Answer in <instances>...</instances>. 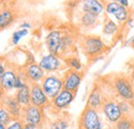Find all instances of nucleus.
Returning <instances> with one entry per match:
<instances>
[{"label": "nucleus", "mask_w": 134, "mask_h": 129, "mask_svg": "<svg viewBox=\"0 0 134 129\" xmlns=\"http://www.w3.org/2000/svg\"><path fill=\"white\" fill-rule=\"evenodd\" d=\"M81 83H82V73L76 70L69 69L65 72L63 78V89L67 91L75 92L80 87Z\"/></svg>", "instance_id": "obj_7"}, {"label": "nucleus", "mask_w": 134, "mask_h": 129, "mask_svg": "<svg viewBox=\"0 0 134 129\" xmlns=\"http://www.w3.org/2000/svg\"><path fill=\"white\" fill-rule=\"evenodd\" d=\"M62 38H63V35L59 30H53L47 35L46 45H47V48L49 50L50 54L56 55V56L60 55Z\"/></svg>", "instance_id": "obj_6"}, {"label": "nucleus", "mask_w": 134, "mask_h": 129, "mask_svg": "<svg viewBox=\"0 0 134 129\" xmlns=\"http://www.w3.org/2000/svg\"><path fill=\"white\" fill-rule=\"evenodd\" d=\"M97 20H98L97 17L94 15L83 13V15L81 16V25L86 28H92L93 26L96 25Z\"/></svg>", "instance_id": "obj_20"}, {"label": "nucleus", "mask_w": 134, "mask_h": 129, "mask_svg": "<svg viewBox=\"0 0 134 129\" xmlns=\"http://www.w3.org/2000/svg\"><path fill=\"white\" fill-rule=\"evenodd\" d=\"M16 98L18 102L22 106H28L31 104V92H30V86L26 84L23 88L19 89L16 93Z\"/></svg>", "instance_id": "obj_18"}, {"label": "nucleus", "mask_w": 134, "mask_h": 129, "mask_svg": "<svg viewBox=\"0 0 134 129\" xmlns=\"http://www.w3.org/2000/svg\"><path fill=\"white\" fill-rule=\"evenodd\" d=\"M2 106H4L9 113L12 114L13 117L19 118L22 116V105L18 102L17 98L14 96H5L2 97V102H1Z\"/></svg>", "instance_id": "obj_14"}, {"label": "nucleus", "mask_w": 134, "mask_h": 129, "mask_svg": "<svg viewBox=\"0 0 134 129\" xmlns=\"http://www.w3.org/2000/svg\"><path fill=\"white\" fill-rule=\"evenodd\" d=\"M6 129H24V125L21 121L19 120H14L13 122H10L7 126Z\"/></svg>", "instance_id": "obj_28"}, {"label": "nucleus", "mask_w": 134, "mask_h": 129, "mask_svg": "<svg viewBox=\"0 0 134 129\" xmlns=\"http://www.w3.org/2000/svg\"><path fill=\"white\" fill-rule=\"evenodd\" d=\"M17 79H18V76L16 74V72H14L13 70H6L2 76H0L1 88L3 90H12V89H15Z\"/></svg>", "instance_id": "obj_17"}, {"label": "nucleus", "mask_w": 134, "mask_h": 129, "mask_svg": "<svg viewBox=\"0 0 134 129\" xmlns=\"http://www.w3.org/2000/svg\"><path fill=\"white\" fill-rule=\"evenodd\" d=\"M23 120L25 121V124H31L34 126H39L42 123L43 120V114L41 111V108L35 106V105H28L23 109L22 112Z\"/></svg>", "instance_id": "obj_4"}, {"label": "nucleus", "mask_w": 134, "mask_h": 129, "mask_svg": "<svg viewBox=\"0 0 134 129\" xmlns=\"http://www.w3.org/2000/svg\"><path fill=\"white\" fill-rule=\"evenodd\" d=\"M65 63L66 65L72 70H76V71H80L82 70L83 68V65L81 63L80 59L76 58V57H68L65 59Z\"/></svg>", "instance_id": "obj_21"}, {"label": "nucleus", "mask_w": 134, "mask_h": 129, "mask_svg": "<svg viewBox=\"0 0 134 129\" xmlns=\"http://www.w3.org/2000/svg\"><path fill=\"white\" fill-rule=\"evenodd\" d=\"M72 46H73V39H72V37L70 35H63L60 55H63V53H66V51L70 50Z\"/></svg>", "instance_id": "obj_24"}, {"label": "nucleus", "mask_w": 134, "mask_h": 129, "mask_svg": "<svg viewBox=\"0 0 134 129\" xmlns=\"http://www.w3.org/2000/svg\"><path fill=\"white\" fill-rule=\"evenodd\" d=\"M30 92H31V104L32 105L42 108L49 103L50 98L46 95V93L43 92L39 84H31Z\"/></svg>", "instance_id": "obj_9"}, {"label": "nucleus", "mask_w": 134, "mask_h": 129, "mask_svg": "<svg viewBox=\"0 0 134 129\" xmlns=\"http://www.w3.org/2000/svg\"><path fill=\"white\" fill-rule=\"evenodd\" d=\"M74 95L75 93L74 92H71V91H67V90H62L59 95L53 99V105L54 108H56L57 110H63L67 108L74 99Z\"/></svg>", "instance_id": "obj_13"}, {"label": "nucleus", "mask_w": 134, "mask_h": 129, "mask_svg": "<svg viewBox=\"0 0 134 129\" xmlns=\"http://www.w3.org/2000/svg\"><path fill=\"white\" fill-rule=\"evenodd\" d=\"M130 42H131L132 45H134V35H133V37H132V38L130 39Z\"/></svg>", "instance_id": "obj_36"}, {"label": "nucleus", "mask_w": 134, "mask_h": 129, "mask_svg": "<svg viewBox=\"0 0 134 129\" xmlns=\"http://www.w3.org/2000/svg\"><path fill=\"white\" fill-rule=\"evenodd\" d=\"M103 99H102V95L99 90V88L97 86H94L93 89L90 92V95L88 97V101H87V106L94 109V110H98L103 106Z\"/></svg>", "instance_id": "obj_15"}, {"label": "nucleus", "mask_w": 134, "mask_h": 129, "mask_svg": "<svg viewBox=\"0 0 134 129\" xmlns=\"http://www.w3.org/2000/svg\"><path fill=\"white\" fill-rule=\"evenodd\" d=\"M12 114L9 113L4 106L1 105V109H0V124L2 125H8L10 122H13V118H12Z\"/></svg>", "instance_id": "obj_23"}, {"label": "nucleus", "mask_w": 134, "mask_h": 129, "mask_svg": "<svg viewBox=\"0 0 134 129\" xmlns=\"http://www.w3.org/2000/svg\"><path fill=\"white\" fill-rule=\"evenodd\" d=\"M102 111L107 118V120L111 123H117L119 120L122 119L123 112L121 110L120 103H118L114 100H108L103 103Z\"/></svg>", "instance_id": "obj_5"}, {"label": "nucleus", "mask_w": 134, "mask_h": 129, "mask_svg": "<svg viewBox=\"0 0 134 129\" xmlns=\"http://www.w3.org/2000/svg\"><path fill=\"white\" fill-rule=\"evenodd\" d=\"M43 92L50 99H54L63 90V80L57 76H48L40 84Z\"/></svg>", "instance_id": "obj_1"}, {"label": "nucleus", "mask_w": 134, "mask_h": 129, "mask_svg": "<svg viewBox=\"0 0 134 129\" xmlns=\"http://www.w3.org/2000/svg\"><path fill=\"white\" fill-rule=\"evenodd\" d=\"M120 106H121V110H122V112L123 114L125 113H128L130 110V106H129V103L128 102H126V101H123L122 103H120Z\"/></svg>", "instance_id": "obj_29"}, {"label": "nucleus", "mask_w": 134, "mask_h": 129, "mask_svg": "<svg viewBox=\"0 0 134 129\" xmlns=\"http://www.w3.org/2000/svg\"><path fill=\"white\" fill-rule=\"evenodd\" d=\"M107 129H116V128H114V127H108Z\"/></svg>", "instance_id": "obj_37"}, {"label": "nucleus", "mask_w": 134, "mask_h": 129, "mask_svg": "<svg viewBox=\"0 0 134 129\" xmlns=\"http://www.w3.org/2000/svg\"><path fill=\"white\" fill-rule=\"evenodd\" d=\"M132 127L133 123L128 117H122V119L116 123V129H132Z\"/></svg>", "instance_id": "obj_25"}, {"label": "nucleus", "mask_w": 134, "mask_h": 129, "mask_svg": "<svg viewBox=\"0 0 134 129\" xmlns=\"http://www.w3.org/2000/svg\"><path fill=\"white\" fill-rule=\"evenodd\" d=\"M83 51L89 57L98 56L104 50L105 46L100 37L98 36H87L83 40Z\"/></svg>", "instance_id": "obj_3"}, {"label": "nucleus", "mask_w": 134, "mask_h": 129, "mask_svg": "<svg viewBox=\"0 0 134 129\" xmlns=\"http://www.w3.org/2000/svg\"><path fill=\"white\" fill-rule=\"evenodd\" d=\"M127 25H128V27H132L133 26V19H129L127 21Z\"/></svg>", "instance_id": "obj_33"}, {"label": "nucleus", "mask_w": 134, "mask_h": 129, "mask_svg": "<svg viewBox=\"0 0 134 129\" xmlns=\"http://www.w3.org/2000/svg\"><path fill=\"white\" fill-rule=\"evenodd\" d=\"M105 12L109 15L116 17L119 22L124 23L126 21H128V10L126 7L122 6L121 4H119L117 1H111V2H107L105 5Z\"/></svg>", "instance_id": "obj_10"}, {"label": "nucleus", "mask_w": 134, "mask_h": 129, "mask_svg": "<svg viewBox=\"0 0 134 129\" xmlns=\"http://www.w3.org/2000/svg\"><path fill=\"white\" fill-rule=\"evenodd\" d=\"M21 29H29V28H31V24L30 23H28V22H25V23H22L21 24Z\"/></svg>", "instance_id": "obj_30"}, {"label": "nucleus", "mask_w": 134, "mask_h": 129, "mask_svg": "<svg viewBox=\"0 0 134 129\" xmlns=\"http://www.w3.org/2000/svg\"><path fill=\"white\" fill-rule=\"evenodd\" d=\"M0 129H6V127H5V125H2V124H0Z\"/></svg>", "instance_id": "obj_35"}, {"label": "nucleus", "mask_w": 134, "mask_h": 129, "mask_svg": "<svg viewBox=\"0 0 134 129\" xmlns=\"http://www.w3.org/2000/svg\"><path fill=\"white\" fill-rule=\"evenodd\" d=\"M24 129H36V126H34V125H31V124H25L24 125Z\"/></svg>", "instance_id": "obj_32"}, {"label": "nucleus", "mask_w": 134, "mask_h": 129, "mask_svg": "<svg viewBox=\"0 0 134 129\" xmlns=\"http://www.w3.org/2000/svg\"><path fill=\"white\" fill-rule=\"evenodd\" d=\"M82 9H83V13L91 14L98 17L103 13V5L100 1H97V0H86V1H83Z\"/></svg>", "instance_id": "obj_16"}, {"label": "nucleus", "mask_w": 134, "mask_h": 129, "mask_svg": "<svg viewBox=\"0 0 134 129\" xmlns=\"http://www.w3.org/2000/svg\"><path fill=\"white\" fill-rule=\"evenodd\" d=\"M117 2L119 4H121L122 6L126 7V8H127V6L129 5V1H128V0H118Z\"/></svg>", "instance_id": "obj_31"}, {"label": "nucleus", "mask_w": 134, "mask_h": 129, "mask_svg": "<svg viewBox=\"0 0 134 129\" xmlns=\"http://www.w3.org/2000/svg\"><path fill=\"white\" fill-rule=\"evenodd\" d=\"M39 66L47 72H53L60 68L61 60L59 59L58 56L49 54L41 58V60L39 61Z\"/></svg>", "instance_id": "obj_12"}, {"label": "nucleus", "mask_w": 134, "mask_h": 129, "mask_svg": "<svg viewBox=\"0 0 134 129\" xmlns=\"http://www.w3.org/2000/svg\"><path fill=\"white\" fill-rule=\"evenodd\" d=\"M100 122L98 112L87 106L80 117L79 129H96Z\"/></svg>", "instance_id": "obj_2"}, {"label": "nucleus", "mask_w": 134, "mask_h": 129, "mask_svg": "<svg viewBox=\"0 0 134 129\" xmlns=\"http://www.w3.org/2000/svg\"><path fill=\"white\" fill-rule=\"evenodd\" d=\"M115 89L124 100H133L134 99V90L131 84L124 78H118L115 81Z\"/></svg>", "instance_id": "obj_8"}, {"label": "nucleus", "mask_w": 134, "mask_h": 129, "mask_svg": "<svg viewBox=\"0 0 134 129\" xmlns=\"http://www.w3.org/2000/svg\"><path fill=\"white\" fill-rule=\"evenodd\" d=\"M28 33H29V31L27 29H20V30H18L16 32H14L13 33V36H12V44L15 45V46H17L18 44H19V41L23 37H25L26 35H28Z\"/></svg>", "instance_id": "obj_26"}, {"label": "nucleus", "mask_w": 134, "mask_h": 129, "mask_svg": "<svg viewBox=\"0 0 134 129\" xmlns=\"http://www.w3.org/2000/svg\"><path fill=\"white\" fill-rule=\"evenodd\" d=\"M118 25L113 20H107L103 26V33L106 35H114L118 31Z\"/></svg>", "instance_id": "obj_22"}, {"label": "nucleus", "mask_w": 134, "mask_h": 129, "mask_svg": "<svg viewBox=\"0 0 134 129\" xmlns=\"http://www.w3.org/2000/svg\"><path fill=\"white\" fill-rule=\"evenodd\" d=\"M25 74L26 79L28 81L32 82V84H38L39 82H42L44 77V70L39 66V64L31 63L25 68Z\"/></svg>", "instance_id": "obj_11"}, {"label": "nucleus", "mask_w": 134, "mask_h": 129, "mask_svg": "<svg viewBox=\"0 0 134 129\" xmlns=\"http://www.w3.org/2000/svg\"><path fill=\"white\" fill-rule=\"evenodd\" d=\"M96 129H103V124H102V122H100L99 123V125L97 126V128Z\"/></svg>", "instance_id": "obj_34"}, {"label": "nucleus", "mask_w": 134, "mask_h": 129, "mask_svg": "<svg viewBox=\"0 0 134 129\" xmlns=\"http://www.w3.org/2000/svg\"><path fill=\"white\" fill-rule=\"evenodd\" d=\"M14 20H15V16L10 9H8V8L2 9L1 14H0V27H1V29L7 28L9 25H12Z\"/></svg>", "instance_id": "obj_19"}, {"label": "nucleus", "mask_w": 134, "mask_h": 129, "mask_svg": "<svg viewBox=\"0 0 134 129\" xmlns=\"http://www.w3.org/2000/svg\"><path fill=\"white\" fill-rule=\"evenodd\" d=\"M69 127V123L66 119H58L56 121H54L50 125L49 129H68Z\"/></svg>", "instance_id": "obj_27"}]
</instances>
